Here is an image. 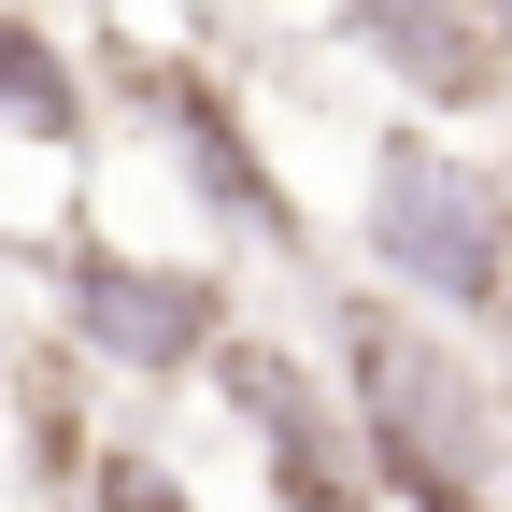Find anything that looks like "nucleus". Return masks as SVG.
<instances>
[{"label": "nucleus", "mask_w": 512, "mask_h": 512, "mask_svg": "<svg viewBox=\"0 0 512 512\" xmlns=\"http://www.w3.org/2000/svg\"><path fill=\"white\" fill-rule=\"evenodd\" d=\"M498 356H512V313H498Z\"/></svg>", "instance_id": "9d476101"}, {"label": "nucleus", "mask_w": 512, "mask_h": 512, "mask_svg": "<svg viewBox=\"0 0 512 512\" xmlns=\"http://www.w3.org/2000/svg\"><path fill=\"white\" fill-rule=\"evenodd\" d=\"M114 86L143 100L157 171L185 185V214H200V256H271V271H299V285H313V214H299L285 157L256 143L242 86H228V72H200L185 43H128V57H114Z\"/></svg>", "instance_id": "7ed1b4c3"}, {"label": "nucleus", "mask_w": 512, "mask_h": 512, "mask_svg": "<svg viewBox=\"0 0 512 512\" xmlns=\"http://www.w3.org/2000/svg\"><path fill=\"white\" fill-rule=\"evenodd\" d=\"M484 15H498V57H512V0H484Z\"/></svg>", "instance_id": "1a4fd4ad"}, {"label": "nucleus", "mask_w": 512, "mask_h": 512, "mask_svg": "<svg viewBox=\"0 0 512 512\" xmlns=\"http://www.w3.org/2000/svg\"><path fill=\"white\" fill-rule=\"evenodd\" d=\"M313 342H328L342 427H356L384 512H512V384H498V342L441 328V313L384 299L356 271L313 299Z\"/></svg>", "instance_id": "f257e3e1"}, {"label": "nucleus", "mask_w": 512, "mask_h": 512, "mask_svg": "<svg viewBox=\"0 0 512 512\" xmlns=\"http://www.w3.org/2000/svg\"><path fill=\"white\" fill-rule=\"evenodd\" d=\"M356 285L498 342V313H512V171L470 157L427 114H384L370 157H356Z\"/></svg>", "instance_id": "f03ea898"}, {"label": "nucleus", "mask_w": 512, "mask_h": 512, "mask_svg": "<svg viewBox=\"0 0 512 512\" xmlns=\"http://www.w3.org/2000/svg\"><path fill=\"white\" fill-rule=\"evenodd\" d=\"M200 399L256 441V484H271V512H384L370 498V456L342 427V384L313 370V342H271V328H228Z\"/></svg>", "instance_id": "39448f33"}, {"label": "nucleus", "mask_w": 512, "mask_h": 512, "mask_svg": "<svg viewBox=\"0 0 512 512\" xmlns=\"http://www.w3.org/2000/svg\"><path fill=\"white\" fill-rule=\"evenodd\" d=\"M228 328H242V285H228V256L57 242V342H72V370L128 384V399H171V384H200Z\"/></svg>", "instance_id": "20e7f679"}, {"label": "nucleus", "mask_w": 512, "mask_h": 512, "mask_svg": "<svg viewBox=\"0 0 512 512\" xmlns=\"http://www.w3.org/2000/svg\"><path fill=\"white\" fill-rule=\"evenodd\" d=\"M0 143H29V157H100V86H86L72 29H43L29 0H0Z\"/></svg>", "instance_id": "0eeeda50"}, {"label": "nucleus", "mask_w": 512, "mask_h": 512, "mask_svg": "<svg viewBox=\"0 0 512 512\" xmlns=\"http://www.w3.org/2000/svg\"><path fill=\"white\" fill-rule=\"evenodd\" d=\"M328 43L356 57V72H384L399 114H427V128L512 114V57H498L484 0H328Z\"/></svg>", "instance_id": "423d86ee"}, {"label": "nucleus", "mask_w": 512, "mask_h": 512, "mask_svg": "<svg viewBox=\"0 0 512 512\" xmlns=\"http://www.w3.org/2000/svg\"><path fill=\"white\" fill-rule=\"evenodd\" d=\"M72 512H200V484L171 456H143V441H86L72 456Z\"/></svg>", "instance_id": "6e6552de"}]
</instances>
